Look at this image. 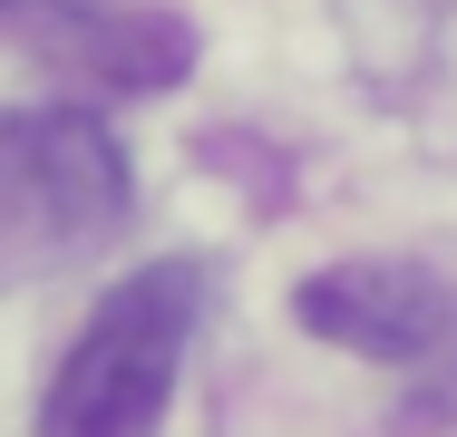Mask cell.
<instances>
[{
	"label": "cell",
	"mask_w": 457,
	"mask_h": 437,
	"mask_svg": "<svg viewBox=\"0 0 457 437\" xmlns=\"http://www.w3.org/2000/svg\"><path fill=\"white\" fill-rule=\"evenodd\" d=\"M185 331H195L185 262H146L117 292H97L88 331L69 341L49 399H39V437H156L185 369Z\"/></svg>",
	"instance_id": "1"
},
{
	"label": "cell",
	"mask_w": 457,
	"mask_h": 437,
	"mask_svg": "<svg viewBox=\"0 0 457 437\" xmlns=\"http://www.w3.org/2000/svg\"><path fill=\"white\" fill-rule=\"evenodd\" d=\"M127 224V156L88 107H0V272H49Z\"/></svg>",
	"instance_id": "2"
},
{
	"label": "cell",
	"mask_w": 457,
	"mask_h": 437,
	"mask_svg": "<svg viewBox=\"0 0 457 437\" xmlns=\"http://www.w3.org/2000/svg\"><path fill=\"white\" fill-rule=\"evenodd\" d=\"M0 10H20V0H0Z\"/></svg>",
	"instance_id": "5"
},
{
	"label": "cell",
	"mask_w": 457,
	"mask_h": 437,
	"mask_svg": "<svg viewBox=\"0 0 457 437\" xmlns=\"http://www.w3.org/2000/svg\"><path fill=\"white\" fill-rule=\"evenodd\" d=\"M20 29L39 59L79 69L88 87H127V97L185 87V69H195V29L146 0H20Z\"/></svg>",
	"instance_id": "4"
},
{
	"label": "cell",
	"mask_w": 457,
	"mask_h": 437,
	"mask_svg": "<svg viewBox=\"0 0 457 437\" xmlns=\"http://www.w3.org/2000/svg\"><path fill=\"white\" fill-rule=\"evenodd\" d=\"M292 321L312 341H331V350H361V359L399 369V359L448 350L457 301L438 292V272H419V262H331V272H312L292 292Z\"/></svg>",
	"instance_id": "3"
}]
</instances>
